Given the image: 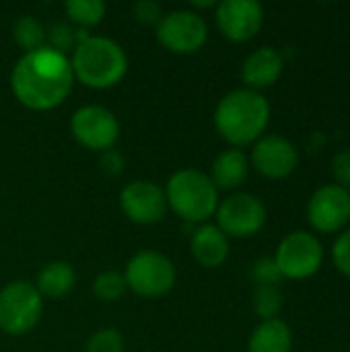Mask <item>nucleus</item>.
<instances>
[{
  "label": "nucleus",
  "mask_w": 350,
  "mask_h": 352,
  "mask_svg": "<svg viewBox=\"0 0 350 352\" xmlns=\"http://www.w3.org/2000/svg\"><path fill=\"white\" fill-rule=\"evenodd\" d=\"M74 85L70 58L43 45L23 54L10 74L14 97L29 109L45 111L64 103Z\"/></svg>",
  "instance_id": "obj_1"
},
{
  "label": "nucleus",
  "mask_w": 350,
  "mask_h": 352,
  "mask_svg": "<svg viewBox=\"0 0 350 352\" xmlns=\"http://www.w3.org/2000/svg\"><path fill=\"white\" fill-rule=\"evenodd\" d=\"M270 122L268 99L254 89L227 93L215 109L217 132L233 146H245L262 136Z\"/></svg>",
  "instance_id": "obj_2"
},
{
  "label": "nucleus",
  "mask_w": 350,
  "mask_h": 352,
  "mask_svg": "<svg viewBox=\"0 0 350 352\" xmlns=\"http://www.w3.org/2000/svg\"><path fill=\"white\" fill-rule=\"evenodd\" d=\"M70 66L74 78L83 85L91 89H109L124 78L128 58L118 41L101 35H89L72 52Z\"/></svg>",
  "instance_id": "obj_3"
},
{
  "label": "nucleus",
  "mask_w": 350,
  "mask_h": 352,
  "mask_svg": "<svg viewBox=\"0 0 350 352\" xmlns=\"http://www.w3.org/2000/svg\"><path fill=\"white\" fill-rule=\"evenodd\" d=\"M165 198L167 206L190 225L206 221L219 206V190L210 177L198 169H182L173 173L167 182Z\"/></svg>",
  "instance_id": "obj_4"
},
{
  "label": "nucleus",
  "mask_w": 350,
  "mask_h": 352,
  "mask_svg": "<svg viewBox=\"0 0 350 352\" xmlns=\"http://www.w3.org/2000/svg\"><path fill=\"white\" fill-rule=\"evenodd\" d=\"M43 311V299L35 285L14 280L0 291V330L12 336L31 332Z\"/></svg>",
  "instance_id": "obj_5"
},
{
  "label": "nucleus",
  "mask_w": 350,
  "mask_h": 352,
  "mask_svg": "<svg viewBox=\"0 0 350 352\" xmlns=\"http://www.w3.org/2000/svg\"><path fill=\"white\" fill-rule=\"evenodd\" d=\"M124 278L128 289H132L136 295L146 299H157L173 289L175 266L165 254L144 250L138 252L134 258H130Z\"/></svg>",
  "instance_id": "obj_6"
},
{
  "label": "nucleus",
  "mask_w": 350,
  "mask_h": 352,
  "mask_svg": "<svg viewBox=\"0 0 350 352\" xmlns=\"http://www.w3.org/2000/svg\"><path fill=\"white\" fill-rule=\"evenodd\" d=\"M324 260L320 241L307 231H295L287 235L274 256L281 276L291 280H303L314 276Z\"/></svg>",
  "instance_id": "obj_7"
},
{
  "label": "nucleus",
  "mask_w": 350,
  "mask_h": 352,
  "mask_svg": "<svg viewBox=\"0 0 350 352\" xmlns=\"http://www.w3.org/2000/svg\"><path fill=\"white\" fill-rule=\"evenodd\" d=\"M208 37V27L204 19L194 10H171L163 14L157 25V39L163 47L175 54L198 52Z\"/></svg>",
  "instance_id": "obj_8"
},
{
  "label": "nucleus",
  "mask_w": 350,
  "mask_h": 352,
  "mask_svg": "<svg viewBox=\"0 0 350 352\" xmlns=\"http://www.w3.org/2000/svg\"><path fill=\"white\" fill-rule=\"evenodd\" d=\"M217 227L229 237H252L266 223V206L252 194H233L217 206Z\"/></svg>",
  "instance_id": "obj_9"
},
{
  "label": "nucleus",
  "mask_w": 350,
  "mask_h": 352,
  "mask_svg": "<svg viewBox=\"0 0 350 352\" xmlns=\"http://www.w3.org/2000/svg\"><path fill=\"white\" fill-rule=\"evenodd\" d=\"M70 130L74 138L91 151H107L120 136L118 118L101 105H85L72 113Z\"/></svg>",
  "instance_id": "obj_10"
},
{
  "label": "nucleus",
  "mask_w": 350,
  "mask_h": 352,
  "mask_svg": "<svg viewBox=\"0 0 350 352\" xmlns=\"http://www.w3.org/2000/svg\"><path fill=\"white\" fill-rule=\"evenodd\" d=\"M120 206L124 214L138 225L159 223L167 212L165 190L149 179H136L122 190Z\"/></svg>",
  "instance_id": "obj_11"
},
{
  "label": "nucleus",
  "mask_w": 350,
  "mask_h": 352,
  "mask_svg": "<svg viewBox=\"0 0 350 352\" xmlns=\"http://www.w3.org/2000/svg\"><path fill=\"white\" fill-rule=\"evenodd\" d=\"M307 219L322 233L340 231L350 221V192L336 184L320 188L309 198Z\"/></svg>",
  "instance_id": "obj_12"
},
{
  "label": "nucleus",
  "mask_w": 350,
  "mask_h": 352,
  "mask_svg": "<svg viewBox=\"0 0 350 352\" xmlns=\"http://www.w3.org/2000/svg\"><path fill=\"white\" fill-rule=\"evenodd\" d=\"M264 23V8L256 0H223L217 4V25L231 41H250Z\"/></svg>",
  "instance_id": "obj_13"
},
{
  "label": "nucleus",
  "mask_w": 350,
  "mask_h": 352,
  "mask_svg": "<svg viewBox=\"0 0 350 352\" xmlns=\"http://www.w3.org/2000/svg\"><path fill=\"white\" fill-rule=\"evenodd\" d=\"M299 153L295 144L283 136H264L252 151V165L270 179H283L295 171Z\"/></svg>",
  "instance_id": "obj_14"
},
{
  "label": "nucleus",
  "mask_w": 350,
  "mask_h": 352,
  "mask_svg": "<svg viewBox=\"0 0 350 352\" xmlns=\"http://www.w3.org/2000/svg\"><path fill=\"white\" fill-rule=\"evenodd\" d=\"M283 56L274 50V47H258L256 52H252L243 66H241V78L248 85V89H266L270 85H274L283 72Z\"/></svg>",
  "instance_id": "obj_15"
},
{
  "label": "nucleus",
  "mask_w": 350,
  "mask_h": 352,
  "mask_svg": "<svg viewBox=\"0 0 350 352\" xmlns=\"http://www.w3.org/2000/svg\"><path fill=\"white\" fill-rule=\"evenodd\" d=\"M192 254L198 264L217 268L229 256V237L217 225H202L192 233Z\"/></svg>",
  "instance_id": "obj_16"
},
{
  "label": "nucleus",
  "mask_w": 350,
  "mask_h": 352,
  "mask_svg": "<svg viewBox=\"0 0 350 352\" xmlns=\"http://www.w3.org/2000/svg\"><path fill=\"white\" fill-rule=\"evenodd\" d=\"M250 173V159L241 148H227L212 161L210 182L217 190H235L239 188Z\"/></svg>",
  "instance_id": "obj_17"
},
{
  "label": "nucleus",
  "mask_w": 350,
  "mask_h": 352,
  "mask_svg": "<svg viewBox=\"0 0 350 352\" xmlns=\"http://www.w3.org/2000/svg\"><path fill=\"white\" fill-rule=\"evenodd\" d=\"M293 332L287 322L274 318L262 322L250 336V352H291Z\"/></svg>",
  "instance_id": "obj_18"
},
{
  "label": "nucleus",
  "mask_w": 350,
  "mask_h": 352,
  "mask_svg": "<svg viewBox=\"0 0 350 352\" xmlns=\"http://www.w3.org/2000/svg\"><path fill=\"white\" fill-rule=\"evenodd\" d=\"M76 285V272L68 262L62 260H54L47 262L39 274H37V283L35 289L39 291V295L52 297V299H60L66 293H70Z\"/></svg>",
  "instance_id": "obj_19"
},
{
  "label": "nucleus",
  "mask_w": 350,
  "mask_h": 352,
  "mask_svg": "<svg viewBox=\"0 0 350 352\" xmlns=\"http://www.w3.org/2000/svg\"><path fill=\"white\" fill-rule=\"evenodd\" d=\"M12 37H14L17 45L23 47L27 54V52H35L45 45L47 31L43 29L41 21L35 19L33 14H23L12 25Z\"/></svg>",
  "instance_id": "obj_20"
},
{
  "label": "nucleus",
  "mask_w": 350,
  "mask_h": 352,
  "mask_svg": "<svg viewBox=\"0 0 350 352\" xmlns=\"http://www.w3.org/2000/svg\"><path fill=\"white\" fill-rule=\"evenodd\" d=\"M64 10L76 27L87 29V27L101 23V19L105 16V2H101V0H68L64 4Z\"/></svg>",
  "instance_id": "obj_21"
},
{
  "label": "nucleus",
  "mask_w": 350,
  "mask_h": 352,
  "mask_svg": "<svg viewBox=\"0 0 350 352\" xmlns=\"http://www.w3.org/2000/svg\"><path fill=\"white\" fill-rule=\"evenodd\" d=\"M89 35H87V29H80V27H72L68 23H56L50 31H47V37L50 39V47L60 52V54H68V52H74L78 47L80 41H85Z\"/></svg>",
  "instance_id": "obj_22"
},
{
  "label": "nucleus",
  "mask_w": 350,
  "mask_h": 352,
  "mask_svg": "<svg viewBox=\"0 0 350 352\" xmlns=\"http://www.w3.org/2000/svg\"><path fill=\"white\" fill-rule=\"evenodd\" d=\"M283 307V293L278 285H258L254 291V309L266 322L274 320Z\"/></svg>",
  "instance_id": "obj_23"
},
{
  "label": "nucleus",
  "mask_w": 350,
  "mask_h": 352,
  "mask_svg": "<svg viewBox=\"0 0 350 352\" xmlns=\"http://www.w3.org/2000/svg\"><path fill=\"white\" fill-rule=\"evenodd\" d=\"M126 289H128V285H126L124 274H120L116 270L101 272L93 283L95 297L101 301H118L120 297H124Z\"/></svg>",
  "instance_id": "obj_24"
},
{
  "label": "nucleus",
  "mask_w": 350,
  "mask_h": 352,
  "mask_svg": "<svg viewBox=\"0 0 350 352\" xmlns=\"http://www.w3.org/2000/svg\"><path fill=\"white\" fill-rule=\"evenodd\" d=\"M85 352H124V338L113 328L97 330L89 338V342L85 346Z\"/></svg>",
  "instance_id": "obj_25"
},
{
  "label": "nucleus",
  "mask_w": 350,
  "mask_h": 352,
  "mask_svg": "<svg viewBox=\"0 0 350 352\" xmlns=\"http://www.w3.org/2000/svg\"><path fill=\"white\" fill-rule=\"evenodd\" d=\"M250 274H252L256 287L258 285H278V280L283 278L274 258H260V260H256Z\"/></svg>",
  "instance_id": "obj_26"
},
{
  "label": "nucleus",
  "mask_w": 350,
  "mask_h": 352,
  "mask_svg": "<svg viewBox=\"0 0 350 352\" xmlns=\"http://www.w3.org/2000/svg\"><path fill=\"white\" fill-rule=\"evenodd\" d=\"M132 14L144 25H159V21L163 19V8L155 0H140L132 6Z\"/></svg>",
  "instance_id": "obj_27"
},
{
  "label": "nucleus",
  "mask_w": 350,
  "mask_h": 352,
  "mask_svg": "<svg viewBox=\"0 0 350 352\" xmlns=\"http://www.w3.org/2000/svg\"><path fill=\"white\" fill-rule=\"evenodd\" d=\"M332 260L336 264V268L350 278V229L340 233V237L334 241L332 248Z\"/></svg>",
  "instance_id": "obj_28"
},
{
  "label": "nucleus",
  "mask_w": 350,
  "mask_h": 352,
  "mask_svg": "<svg viewBox=\"0 0 350 352\" xmlns=\"http://www.w3.org/2000/svg\"><path fill=\"white\" fill-rule=\"evenodd\" d=\"M332 175L336 179V186L349 190L350 188V151L336 153L332 159Z\"/></svg>",
  "instance_id": "obj_29"
},
{
  "label": "nucleus",
  "mask_w": 350,
  "mask_h": 352,
  "mask_svg": "<svg viewBox=\"0 0 350 352\" xmlns=\"http://www.w3.org/2000/svg\"><path fill=\"white\" fill-rule=\"evenodd\" d=\"M99 167L105 175H120L124 171V157L116 148H107L101 153Z\"/></svg>",
  "instance_id": "obj_30"
},
{
  "label": "nucleus",
  "mask_w": 350,
  "mask_h": 352,
  "mask_svg": "<svg viewBox=\"0 0 350 352\" xmlns=\"http://www.w3.org/2000/svg\"><path fill=\"white\" fill-rule=\"evenodd\" d=\"M194 6H202V8H206V6H215V2H210V0H206V2L196 0V2H194Z\"/></svg>",
  "instance_id": "obj_31"
}]
</instances>
